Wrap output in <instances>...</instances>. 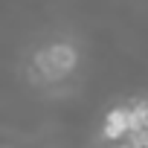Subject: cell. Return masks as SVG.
I'll list each match as a JSON object with an SVG mask.
<instances>
[{
  "label": "cell",
  "instance_id": "1",
  "mask_svg": "<svg viewBox=\"0 0 148 148\" xmlns=\"http://www.w3.org/2000/svg\"><path fill=\"white\" fill-rule=\"evenodd\" d=\"M131 134V110L125 105H116L105 113V122H102V136L110 139V142H119Z\"/></svg>",
  "mask_w": 148,
  "mask_h": 148
},
{
  "label": "cell",
  "instance_id": "2",
  "mask_svg": "<svg viewBox=\"0 0 148 148\" xmlns=\"http://www.w3.org/2000/svg\"><path fill=\"white\" fill-rule=\"evenodd\" d=\"M131 145L148 148V102H134L131 108Z\"/></svg>",
  "mask_w": 148,
  "mask_h": 148
}]
</instances>
